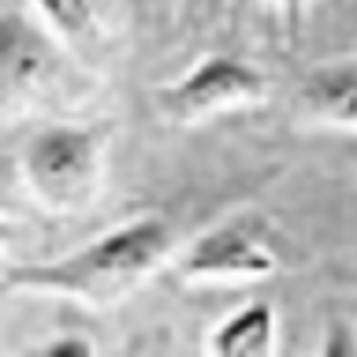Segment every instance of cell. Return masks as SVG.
Here are the masks:
<instances>
[{"label":"cell","mask_w":357,"mask_h":357,"mask_svg":"<svg viewBox=\"0 0 357 357\" xmlns=\"http://www.w3.org/2000/svg\"><path fill=\"white\" fill-rule=\"evenodd\" d=\"M175 245V227L164 216H138L123 227L105 231L82 250L60 261L8 268L4 294L11 290H41V294L75 298L82 305H116L153 272Z\"/></svg>","instance_id":"cell-1"},{"label":"cell","mask_w":357,"mask_h":357,"mask_svg":"<svg viewBox=\"0 0 357 357\" xmlns=\"http://www.w3.org/2000/svg\"><path fill=\"white\" fill-rule=\"evenodd\" d=\"M93 342L89 339H52L45 346H33L26 357H93Z\"/></svg>","instance_id":"cell-9"},{"label":"cell","mask_w":357,"mask_h":357,"mask_svg":"<svg viewBox=\"0 0 357 357\" xmlns=\"http://www.w3.org/2000/svg\"><path fill=\"white\" fill-rule=\"evenodd\" d=\"M105 164V134L97 127H45L26 142L22 167L45 205L71 212L82 208L100 186Z\"/></svg>","instance_id":"cell-2"},{"label":"cell","mask_w":357,"mask_h":357,"mask_svg":"<svg viewBox=\"0 0 357 357\" xmlns=\"http://www.w3.org/2000/svg\"><path fill=\"white\" fill-rule=\"evenodd\" d=\"M301 100H305L309 116L331 123V127L357 130V67H317L301 82Z\"/></svg>","instance_id":"cell-6"},{"label":"cell","mask_w":357,"mask_h":357,"mask_svg":"<svg viewBox=\"0 0 357 357\" xmlns=\"http://www.w3.org/2000/svg\"><path fill=\"white\" fill-rule=\"evenodd\" d=\"M279 268L275 250L268 245L261 234L227 223L216 227L190 245L186 261H183V275L186 279H261L272 275Z\"/></svg>","instance_id":"cell-4"},{"label":"cell","mask_w":357,"mask_h":357,"mask_svg":"<svg viewBox=\"0 0 357 357\" xmlns=\"http://www.w3.org/2000/svg\"><path fill=\"white\" fill-rule=\"evenodd\" d=\"M60 38H82L93 26V0H33Z\"/></svg>","instance_id":"cell-8"},{"label":"cell","mask_w":357,"mask_h":357,"mask_svg":"<svg viewBox=\"0 0 357 357\" xmlns=\"http://www.w3.org/2000/svg\"><path fill=\"white\" fill-rule=\"evenodd\" d=\"M275 4L287 11V22H290V26H298V22H301V8H305V0H275Z\"/></svg>","instance_id":"cell-10"},{"label":"cell","mask_w":357,"mask_h":357,"mask_svg":"<svg viewBox=\"0 0 357 357\" xmlns=\"http://www.w3.org/2000/svg\"><path fill=\"white\" fill-rule=\"evenodd\" d=\"M56 67L52 41L33 26L22 22L19 15L4 19V52H0V82H4L8 105H15L19 97H30L45 86V78Z\"/></svg>","instance_id":"cell-5"},{"label":"cell","mask_w":357,"mask_h":357,"mask_svg":"<svg viewBox=\"0 0 357 357\" xmlns=\"http://www.w3.org/2000/svg\"><path fill=\"white\" fill-rule=\"evenodd\" d=\"M275 309L268 301H250L212 331L208 350L216 357H268L275 350Z\"/></svg>","instance_id":"cell-7"},{"label":"cell","mask_w":357,"mask_h":357,"mask_svg":"<svg viewBox=\"0 0 357 357\" xmlns=\"http://www.w3.org/2000/svg\"><path fill=\"white\" fill-rule=\"evenodd\" d=\"M264 75L253 63L234 60V56H208L190 71L183 82H175L164 93V112L172 119L194 123L216 116L223 108H242L264 97Z\"/></svg>","instance_id":"cell-3"}]
</instances>
